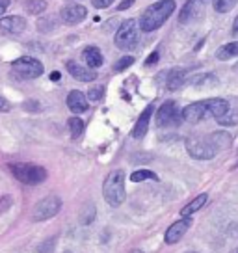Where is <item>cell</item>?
Instances as JSON below:
<instances>
[{"instance_id":"cell-43","label":"cell","mask_w":238,"mask_h":253,"mask_svg":"<svg viewBox=\"0 0 238 253\" xmlns=\"http://www.w3.org/2000/svg\"><path fill=\"white\" fill-rule=\"evenodd\" d=\"M231 253H238V248H237V250H233V252H231Z\"/></svg>"},{"instance_id":"cell-25","label":"cell","mask_w":238,"mask_h":253,"mask_svg":"<svg viewBox=\"0 0 238 253\" xmlns=\"http://www.w3.org/2000/svg\"><path fill=\"white\" fill-rule=\"evenodd\" d=\"M218 123L222 126H235V125H238V110H227L223 116H220V118L216 119Z\"/></svg>"},{"instance_id":"cell-4","label":"cell","mask_w":238,"mask_h":253,"mask_svg":"<svg viewBox=\"0 0 238 253\" xmlns=\"http://www.w3.org/2000/svg\"><path fill=\"white\" fill-rule=\"evenodd\" d=\"M11 173L15 175L17 181H21L23 184H40L47 179V169L36 164H11L9 166Z\"/></svg>"},{"instance_id":"cell-36","label":"cell","mask_w":238,"mask_h":253,"mask_svg":"<svg viewBox=\"0 0 238 253\" xmlns=\"http://www.w3.org/2000/svg\"><path fill=\"white\" fill-rule=\"evenodd\" d=\"M9 108H11L9 101L6 99V97H2V95H0V112H8Z\"/></svg>"},{"instance_id":"cell-3","label":"cell","mask_w":238,"mask_h":253,"mask_svg":"<svg viewBox=\"0 0 238 253\" xmlns=\"http://www.w3.org/2000/svg\"><path fill=\"white\" fill-rule=\"evenodd\" d=\"M138 40H140V26L134 19H125L118 26V32L114 36V43L121 50H132L138 45Z\"/></svg>"},{"instance_id":"cell-42","label":"cell","mask_w":238,"mask_h":253,"mask_svg":"<svg viewBox=\"0 0 238 253\" xmlns=\"http://www.w3.org/2000/svg\"><path fill=\"white\" fill-rule=\"evenodd\" d=\"M130 253H143V252H142V250H132Z\"/></svg>"},{"instance_id":"cell-15","label":"cell","mask_w":238,"mask_h":253,"mask_svg":"<svg viewBox=\"0 0 238 253\" xmlns=\"http://www.w3.org/2000/svg\"><path fill=\"white\" fill-rule=\"evenodd\" d=\"M153 112H155V106H153V104L145 106V110L140 114V118H138V121H136L134 128H132V138L140 140V138H143V136L147 134V130H149V121H151Z\"/></svg>"},{"instance_id":"cell-19","label":"cell","mask_w":238,"mask_h":253,"mask_svg":"<svg viewBox=\"0 0 238 253\" xmlns=\"http://www.w3.org/2000/svg\"><path fill=\"white\" fill-rule=\"evenodd\" d=\"M184 82H186V71L184 69H171L167 73L166 86L169 91H177L179 87L184 86Z\"/></svg>"},{"instance_id":"cell-20","label":"cell","mask_w":238,"mask_h":253,"mask_svg":"<svg viewBox=\"0 0 238 253\" xmlns=\"http://www.w3.org/2000/svg\"><path fill=\"white\" fill-rule=\"evenodd\" d=\"M208 138H210L212 145H214L218 151L227 149V147H231V143H233L231 134L229 132H225V130H216V132H212V134H208Z\"/></svg>"},{"instance_id":"cell-27","label":"cell","mask_w":238,"mask_h":253,"mask_svg":"<svg viewBox=\"0 0 238 253\" xmlns=\"http://www.w3.org/2000/svg\"><path fill=\"white\" fill-rule=\"evenodd\" d=\"M216 82H218V79L210 73H201V75H198V77H194L190 80V84H194V86H210V84H216Z\"/></svg>"},{"instance_id":"cell-5","label":"cell","mask_w":238,"mask_h":253,"mask_svg":"<svg viewBox=\"0 0 238 253\" xmlns=\"http://www.w3.org/2000/svg\"><path fill=\"white\" fill-rule=\"evenodd\" d=\"M186 151L196 160H210L216 157V149L208 136H192L186 140Z\"/></svg>"},{"instance_id":"cell-18","label":"cell","mask_w":238,"mask_h":253,"mask_svg":"<svg viewBox=\"0 0 238 253\" xmlns=\"http://www.w3.org/2000/svg\"><path fill=\"white\" fill-rule=\"evenodd\" d=\"M206 108H208V114L212 116V118H220V116H223L225 112L229 110L231 106L229 103L225 101V99H220V97H214V99H206Z\"/></svg>"},{"instance_id":"cell-31","label":"cell","mask_w":238,"mask_h":253,"mask_svg":"<svg viewBox=\"0 0 238 253\" xmlns=\"http://www.w3.org/2000/svg\"><path fill=\"white\" fill-rule=\"evenodd\" d=\"M104 95V86H95V87H89V91H87V101H91V103H97V101H101Z\"/></svg>"},{"instance_id":"cell-7","label":"cell","mask_w":238,"mask_h":253,"mask_svg":"<svg viewBox=\"0 0 238 253\" xmlns=\"http://www.w3.org/2000/svg\"><path fill=\"white\" fill-rule=\"evenodd\" d=\"M62 211V199L58 196H48V198L41 199L36 203L32 211V220L34 221H45L54 218L56 214Z\"/></svg>"},{"instance_id":"cell-13","label":"cell","mask_w":238,"mask_h":253,"mask_svg":"<svg viewBox=\"0 0 238 253\" xmlns=\"http://www.w3.org/2000/svg\"><path fill=\"white\" fill-rule=\"evenodd\" d=\"M26 30V19L19 15H11V17H2L0 19V32L4 34H21V32Z\"/></svg>"},{"instance_id":"cell-29","label":"cell","mask_w":238,"mask_h":253,"mask_svg":"<svg viewBox=\"0 0 238 253\" xmlns=\"http://www.w3.org/2000/svg\"><path fill=\"white\" fill-rule=\"evenodd\" d=\"M238 0H214V9L218 13H227L237 6Z\"/></svg>"},{"instance_id":"cell-14","label":"cell","mask_w":238,"mask_h":253,"mask_svg":"<svg viewBox=\"0 0 238 253\" xmlns=\"http://www.w3.org/2000/svg\"><path fill=\"white\" fill-rule=\"evenodd\" d=\"M65 103H67V108H69L73 114H84V112H87V108H89V101H87V97L82 93V91H79V89L69 91Z\"/></svg>"},{"instance_id":"cell-33","label":"cell","mask_w":238,"mask_h":253,"mask_svg":"<svg viewBox=\"0 0 238 253\" xmlns=\"http://www.w3.org/2000/svg\"><path fill=\"white\" fill-rule=\"evenodd\" d=\"M54 242H56V238H50L47 244L40 246V250H38V252L40 253H52V246H54Z\"/></svg>"},{"instance_id":"cell-12","label":"cell","mask_w":238,"mask_h":253,"mask_svg":"<svg viewBox=\"0 0 238 253\" xmlns=\"http://www.w3.org/2000/svg\"><path fill=\"white\" fill-rule=\"evenodd\" d=\"M201 9H203V0H186L183 9L179 11V23L181 24L192 23L194 19L199 17Z\"/></svg>"},{"instance_id":"cell-21","label":"cell","mask_w":238,"mask_h":253,"mask_svg":"<svg viewBox=\"0 0 238 253\" xmlns=\"http://www.w3.org/2000/svg\"><path fill=\"white\" fill-rule=\"evenodd\" d=\"M206 199H208V196H206V194H201V196H198L196 199H192L188 205L183 207L181 216H183V218H186V216H192L194 212H198L199 209H203V207H205Z\"/></svg>"},{"instance_id":"cell-30","label":"cell","mask_w":238,"mask_h":253,"mask_svg":"<svg viewBox=\"0 0 238 253\" xmlns=\"http://www.w3.org/2000/svg\"><path fill=\"white\" fill-rule=\"evenodd\" d=\"M134 63V56H123V58H119V62H116V65H114V71H125V69H128L130 65Z\"/></svg>"},{"instance_id":"cell-9","label":"cell","mask_w":238,"mask_h":253,"mask_svg":"<svg viewBox=\"0 0 238 253\" xmlns=\"http://www.w3.org/2000/svg\"><path fill=\"white\" fill-rule=\"evenodd\" d=\"M60 21L67 26H75V24H80L84 19L87 17V9L86 6H82V4H69V6H65L60 13Z\"/></svg>"},{"instance_id":"cell-11","label":"cell","mask_w":238,"mask_h":253,"mask_svg":"<svg viewBox=\"0 0 238 253\" xmlns=\"http://www.w3.org/2000/svg\"><path fill=\"white\" fill-rule=\"evenodd\" d=\"M190 225H192L190 216H186V218H183V220L171 223V225L167 227V231H166V237H164L166 244H177V242L184 237V233L190 229Z\"/></svg>"},{"instance_id":"cell-24","label":"cell","mask_w":238,"mask_h":253,"mask_svg":"<svg viewBox=\"0 0 238 253\" xmlns=\"http://www.w3.org/2000/svg\"><path fill=\"white\" fill-rule=\"evenodd\" d=\"M95 214H97V209L93 203H87V205H84V209H82V212H80V223L82 225H89L91 221L95 220Z\"/></svg>"},{"instance_id":"cell-34","label":"cell","mask_w":238,"mask_h":253,"mask_svg":"<svg viewBox=\"0 0 238 253\" xmlns=\"http://www.w3.org/2000/svg\"><path fill=\"white\" fill-rule=\"evenodd\" d=\"M159 58H160V52L159 50H155V52L145 60V65H147V67H149V65H155V63L159 62Z\"/></svg>"},{"instance_id":"cell-16","label":"cell","mask_w":238,"mask_h":253,"mask_svg":"<svg viewBox=\"0 0 238 253\" xmlns=\"http://www.w3.org/2000/svg\"><path fill=\"white\" fill-rule=\"evenodd\" d=\"M67 71L71 73V77L79 82H93L97 79V73L89 67H84L77 62H67Z\"/></svg>"},{"instance_id":"cell-8","label":"cell","mask_w":238,"mask_h":253,"mask_svg":"<svg viewBox=\"0 0 238 253\" xmlns=\"http://www.w3.org/2000/svg\"><path fill=\"white\" fill-rule=\"evenodd\" d=\"M157 126L160 128H167V126H177L181 123V110H179V106L175 101H166V103L162 104L157 112Z\"/></svg>"},{"instance_id":"cell-1","label":"cell","mask_w":238,"mask_h":253,"mask_svg":"<svg viewBox=\"0 0 238 253\" xmlns=\"http://www.w3.org/2000/svg\"><path fill=\"white\" fill-rule=\"evenodd\" d=\"M175 8H177L175 0H159V2L151 4L149 8H145V11H143L142 17H140V21H138L140 30H143V32L159 30L160 26L171 17Z\"/></svg>"},{"instance_id":"cell-40","label":"cell","mask_w":238,"mask_h":253,"mask_svg":"<svg viewBox=\"0 0 238 253\" xmlns=\"http://www.w3.org/2000/svg\"><path fill=\"white\" fill-rule=\"evenodd\" d=\"M233 36L238 38V15H237V19H235V23H233Z\"/></svg>"},{"instance_id":"cell-46","label":"cell","mask_w":238,"mask_h":253,"mask_svg":"<svg viewBox=\"0 0 238 253\" xmlns=\"http://www.w3.org/2000/svg\"><path fill=\"white\" fill-rule=\"evenodd\" d=\"M237 69H238V65H237Z\"/></svg>"},{"instance_id":"cell-38","label":"cell","mask_w":238,"mask_h":253,"mask_svg":"<svg viewBox=\"0 0 238 253\" xmlns=\"http://www.w3.org/2000/svg\"><path fill=\"white\" fill-rule=\"evenodd\" d=\"M9 2H11V0H0V17H2V13H6Z\"/></svg>"},{"instance_id":"cell-26","label":"cell","mask_w":238,"mask_h":253,"mask_svg":"<svg viewBox=\"0 0 238 253\" xmlns=\"http://www.w3.org/2000/svg\"><path fill=\"white\" fill-rule=\"evenodd\" d=\"M67 126H69L71 138H79V136L84 132V121H82L80 118H77V116L69 118V121H67Z\"/></svg>"},{"instance_id":"cell-23","label":"cell","mask_w":238,"mask_h":253,"mask_svg":"<svg viewBox=\"0 0 238 253\" xmlns=\"http://www.w3.org/2000/svg\"><path fill=\"white\" fill-rule=\"evenodd\" d=\"M24 9L30 15H41L47 11V2L45 0H28V2H24Z\"/></svg>"},{"instance_id":"cell-35","label":"cell","mask_w":238,"mask_h":253,"mask_svg":"<svg viewBox=\"0 0 238 253\" xmlns=\"http://www.w3.org/2000/svg\"><path fill=\"white\" fill-rule=\"evenodd\" d=\"M134 2H136V0H121V2H119V6H118V13H119V11H125V9H128L132 4H134Z\"/></svg>"},{"instance_id":"cell-39","label":"cell","mask_w":238,"mask_h":253,"mask_svg":"<svg viewBox=\"0 0 238 253\" xmlns=\"http://www.w3.org/2000/svg\"><path fill=\"white\" fill-rule=\"evenodd\" d=\"M24 108H26V110H38L40 106L36 104V101H26V103H24Z\"/></svg>"},{"instance_id":"cell-6","label":"cell","mask_w":238,"mask_h":253,"mask_svg":"<svg viewBox=\"0 0 238 253\" xmlns=\"http://www.w3.org/2000/svg\"><path fill=\"white\" fill-rule=\"evenodd\" d=\"M11 69L21 77V79H40L41 75L45 73V67L43 63L38 60V58H32V56H21L17 58L15 62L11 63Z\"/></svg>"},{"instance_id":"cell-44","label":"cell","mask_w":238,"mask_h":253,"mask_svg":"<svg viewBox=\"0 0 238 253\" xmlns=\"http://www.w3.org/2000/svg\"><path fill=\"white\" fill-rule=\"evenodd\" d=\"M64 253H71V252H64Z\"/></svg>"},{"instance_id":"cell-22","label":"cell","mask_w":238,"mask_h":253,"mask_svg":"<svg viewBox=\"0 0 238 253\" xmlns=\"http://www.w3.org/2000/svg\"><path fill=\"white\" fill-rule=\"evenodd\" d=\"M235 56H238V41L225 43L223 47H220L218 50H216V58H218V60H222V62L231 60V58H235Z\"/></svg>"},{"instance_id":"cell-28","label":"cell","mask_w":238,"mask_h":253,"mask_svg":"<svg viewBox=\"0 0 238 253\" xmlns=\"http://www.w3.org/2000/svg\"><path fill=\"white\" fill-rule=\"evenodd\" d=\"M147 179L159 181V175L155 173V171H149V169H138V171H134V173L130 175V181L132 182H142V181H147Z\"/></svg>"},{"instance_id":"cell-2","label":"cell","mask_w":238,"mask_h":253,"mask_svg":"<svg viewBox=\"0 0 238 253\" xmlns=\"http://www.w3.org/2000/svg\"><path fill=\"white\" fill-rule=\"evenodd\" d=\"M103 198L110 207H119L125 203L127 190H125V171L123 169H114L104 179Z\"/></svg>"},{"instance_id":"cell-32","label":"cell","mask_w":238,"mask_h":253,"mask_svg":"<svg viewBox=\"0 0 238 253\" xmlns=\"http://www.w3.org/2000/svg\"><path fill=\"white\" fill-rule=\"evenodd\" d=\"M112 2H114V0H91V6L97 9H106L112 6Z\"/></svg>"},{"instance_id":"cell-17","label":"cell","mask_w":238,"mask_h":253,"mask_svg":"<svg viewBox=\"0 0 238 253\" xmlns=\"http://www.w3.org/2000/svg\"><path fill=\"white\" fill-rule=\"evenodd\" d=\"M82 58H84V62H86L89 69H97V67H101L104 63L103 52L97 47H86L82 50Z\"/></svg>"},{"instance_id":"cell-45","label":"cell","mask_w":238,"mask_h":253,"mask_svg":"<svg viewBox=\"0 0 238 253\" xmlns=\"http://www.w3.org/2000/svg\"><path fill=\"white\" fill-rule=\"evenodd\" d=\"M203 2H208V0H203Z\"/></svg>"},{"instance_id":"cell-10","label":"cell","mask_w":238,"mask_h":253,"mask_svg":"<svg viewBox=\"0 0 238 253\" xmlns=\"http://www.w3.org/2000/svg\"><path fill=\"white\" fill-rule=\"evenodd\" d=\"M181 116L186 123H192V125H196L199 121H203L206 119L210 114H208V108H206V103L205 101H198V103H192L188 104L183 112H181Z\"/></svg>"},{"instance_id":"cell-37","label":"cell","mask_w":238,"mask_h":253,"mask_svg":"<svg viewBox=\"0 0 238 253\" xmlns=\"http://www.w3.org/2000/svg\"><path fill=\"white\" fill-rule=\"evenodd\" d=\"M9 205H11V198H8V196H6V198L0 199V212H4Z\"/></svg>"},{"instance_id":"cell-41","label":"cell","mask_w":238,"mask_h":253,"mask_svg":"<svg viewBox=\"0 0 238 253\" xmlns=\"http://www.w3.org/2000/svg\"><path fill=\"white\" fill-rule=\"evenodd\" d=\"M60 79H62V75H60L58 71H52V75H50V80H54V82H56V80H60Z\"/></svg>"}]
</instances>
